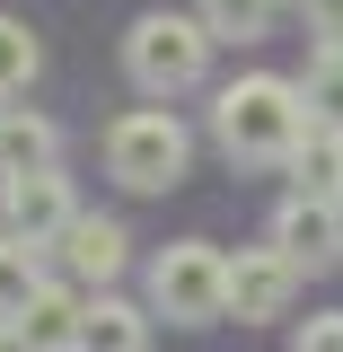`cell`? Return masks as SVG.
<instances>
[{
  "mask_svg": "<svg viewBox=\"0 0 343 352\" xmlns=\"http://www.w3.org/2000/svg\"><path fill=\"white\" fill-rule=\"evenodd\" d=\"M80 317H88V300H71L62 282H44L36 300L18 308V326H27V344H36V352H80Z\"/></svg>",
  "mask_w": 343,
  "mask_h": 352,
  "instance_id": "ba28073f",
  "label": "cell"
},
{
  "mask_svg": "<svg viewBox=\"0 0 343 352\" xmlns=\"http://www.w3.org/2000/svg\"><path fill=\"white\" fill-rule=\"evenodd\" d=\"M71 185L53 168H36V176H0V229L9 238H27V247H44V238H62L71 229Z\"/></svg>",
  "mask_w": 343,
  "mask_h": 352,
  "instance_id": "5b68a950",
  "label": "cell"
},
{
  "mask_svg": "<svg viewBox=\"0 0 343 352\" xmlns=\"http://www.w3.org/2000/svg\"><path fill=\"white\" fill-rule=\"evenodd\" d=\"M185 124H176L168 106H141V115H124V124L106 132V168L124 176L132 194H168L176 176H185Z\"/></svg>",
  "mask_w": 343,
  "mask_h": 352,
  "instance_id": "277c9868",
  "label": "cell"
},
{
  "mask_svg": "<svg viewBox=\"0 0 343 352\" xmlns=\"http://www.w3.org/2000/svg\"><path fill=\"white\" fill-rule=\"evenodd\" d=\"M0 352H36V344H27V326H18V317H0Z\"/></svg>",
  "mask_w": 343,
  "mask_h": 352,
  "instance_id": "d6986e66",
  "label": "cell"
},
{
  "mask_svg": "<svg viewBox=\"0 0 343 352\" xmlns=\"http://www.w3.org/2000/svg\"><path fill=\"white\" fill-rule=\"evenodd\" d=\"M150 308L168 326H212V317H229V256L203 247V238L168 247V256L150 264Z\"/></svg>",
  "mask_w": 343,
  "mask_h": 352,
  "instance_id": "3957f363",
  "label": "cell"
},
{
  "mask_svg": "<svg viewBox=\"0 0 343 352\" xmlns=\"http://www.w3.org/2000/svg\"><path fill=\"white\" fill-rule=\"evenodd\" d=\"M300 291V264L282 256V247H264V256H238L229 264V308H238V326H264V317H282Z\"/></svg>",
  "mask_w": 343,
  "mask_h": 352,
  "instance_id": "8992f818",
  "label": "cell"
},
{
  "mask_svg": "<svg viewBox=\"0 0 343 352\" xmlns=\"http://www.w3.org/2000/svg\"><path fill=\"white\" fill-rule=\"evenodd\" d=\"M300 9H308V18H317V27H326V36L343 44V0H300Z\"/></svg>",
  "mask_w": 343,
  "mask_h": 352,
  "instance_id": "ac0fdd59",
  "label": "cell"
},
{
  "mask_svg": "<svg viewBox=\"0 0 343 352\" xmlns=\"http://www.w3.org/2000/svg\"><path fill=\"white\" fill-rule=\"evenodd\" d=\"M300 352H343V317H300Z\"/></svg>",
  "mask_w": 343,
  "mask_h": 352,
  "instance_id": "e0dca14e",
  "label": "cell"
},
{
  "mask_svg": "<svg viewBox=\"0 0 343 352\" xmlns=\"http://www.w3.org/2000/svg\"><path fill=\"white\" fill-rule=\"evenodd\" d=\"M203 62H212V27L203 18H176V9H159V18H141L124 36V71L150 97H176V88L203 80Z\"/></svg>",
  "mask_w": 343,
  "mask_h": 352,
  "instance_id": "7a4b0ae2",
  "label": "cell"
},
{
  "mask_svg": "<svg viewBox=\"0 0 343 352\" xmlns=\"http://www.w3.org/2000/svg\"><path fill=\"white\" fill-rule=\"evenodd\" d=\"M273 247H282L291 264H335V256H343V203H335V194H300V203H282Z\"/></svg>",
  "mask_w": 343,
  "mask_h": 352,
  "instance_id": "52a82bcc",
  "label": "cell"
},
{
  "mask_svg": "<svg viewBox=\"0 0 343 352\" xmlns=\"http://www.w3.org/2000/svg\"><path fill=\"white\" fill-rule=\"evenodd\" d=\"M36 36H27V27H18V18H0V97H18V88L36 80Z\"/></svg>",
  "mask_w": 343,
  "mask_h": 352,
  "instance_id": "9a60e30c",
  "label": "cell"
},
{
  "mask_svg": "<svg viewBox=\"0 0 343 352\" xmlns=\"http://www.w3.org/2000/svg\"><path fill=\"white\" fill-rule=\"evenodd\" d=\"M53 168V124L44 115H0V176H36Z\"/></svg>",
  "mask_w": 343,
  "mask_h": 352,
  "instance_id": "7c38bea8",
  "label": "cell"
},
{
  "mask_svg": "<svg viewBox=\"0 0 343 352\" xmlns=\"http://www.w3.org/2000/svg\"><path fill=\"white\" fill-rule=\"evenodd\" d=\"M62 264H71L80 282H106V273L124 264V229H115V220H71V229H62Z\"/></svg>",
  "mask_w": 343,
  "mask_h": 352,
  "instance_id": "9c48e42d",
  "label": "cell"
},
{
  "mask_svg": "<svg viewBox=\"0 0 343 352\" xmlns=\"http://www.w3.org/2000/svg\"><path fill=\"white\" fill-rule=\"evenodd\" d=\"M300 97L317 106V124H343V44H326L317 62H308V80H300Z\"/></svg>",
  "mask_w": 343,
  "mask_h": 352,
  "instance_id": "5bb4252c",
  "label": "cell"
},
{
  "mask_svg": "<svg viewBox=\"0 0 343 352\" xmlns=\"http://www.w3.org/2000/svg\"><path fill=\"white\" fill-rule=\"evenodd\" d=\"M212 132L229 159H256V168H273V159H291L308 141V97L291 80H229L212 106Z\"/></svg>",
  "mask_w": 343,
  "mask_h": 352,
  "instance_id": "6da1fadb",
  "label": "cell"
},
{
  "mask_svg": "<svg viewBox=\"0 0 343 352\" xmlns=\"http://www.w3.org/2000/svg\"><path fill=\"white\" fill-rule=\"evenodd\" d=\"M300 168V194H335L343 203V124H308V141L291 150Z\"/></svg>",
  "mask_w": 343,
  "mask_h": 352,
  "instance_id": "30bf717a",
  "label": "cell"
},
{
  "mask_svg": "<svg viewBox=\"0 0 343 352\" xmlns=\"http://www.w3.org/2000/svg\"><path fill=\"white\" fill-rule=\"evenodd\" d=\"M141 344H150L141 308H124V300H88V317H80V352H141Z\"/></svg>",
  "mask_w": 343,
  "mask_h": 352,
  "instance_id": "8fae6325",
  "label": "cell"
},
{
  "mask_svg": "<svg viewBox=\"0 0 343 352\" xmlns=\"http://www.w3.org/2000/svg\"><path fill=\"white\" fill-rule=\"evenodd\" d=\"M203 27L212 36H264L273 27V0H203Z\"/></svg>",
  "mask_w": 343,
  "mask_h": 352,
  "instance_id": "2e32d148",
  "label": "cell"
},
{
  "mask_svg": "<svg viewBox=\"0 0 343 352\" xmlns=\"http://www.w3.org/2000/svg\"><path fill=\"white\" fill-rule=\"evenodd\" d=\"M36 291H44V273H36V247L0 229V317H18V308L36 300Z\"/></svg>",
  "mask_w": 343,
  "mask_h": 352,
  "instance_id": "4fadbf2b",
  "label": "cell"
}]
</instances>
